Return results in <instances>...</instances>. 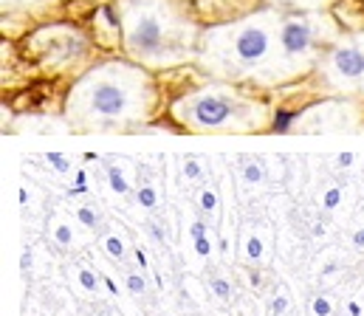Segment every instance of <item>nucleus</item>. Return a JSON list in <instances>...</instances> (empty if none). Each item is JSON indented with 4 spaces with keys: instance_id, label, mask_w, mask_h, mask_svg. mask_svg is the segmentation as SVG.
<instances>
[{
    "instance_id": "23",
    "label": "nucleus",
    "mask_w": 364,
    "mask_h": 316,
    "mask_svg": "<svg viewBox=\"0 0 364 316\" xmlns=\"http://www.w3.org/2000/svg\"><path fill=\"white\" fill-rule=\"evenodd\" d=\"M181 175L186 181H198L200 175H203V164H198L195 158H183L181 164Z\"/></svg>"
},
{
    "instance_id": "17",
    "label": "nucleus",
    "mask_w": 364,
    "mask_h": 316,
    "mask_svg": "<svg viewBox=\"0 0 364 316\" xmlns=\"http://www.w3.org/2000/svg\"><path fill=\"white\" fill-rule=\"evenodd\" d=\"M218 192H215V187H203L200 192H198V209L203 212V214H215L218 212Z\"/></svg>"
},
{
    "instance_id": "11",
    "label": "nucleus",
    "mask_w": 364,
    "mask_h": 316,
    "mask_svg": "<svg viewBox=\"0 0 364 316\" xmlns=\"http://www.w3.org/2000/svg\"><path fill=\"white\" fill-rule=\"evenodd\" d=\"M77 223L82 226V229H88V231H102V226H105V214H102V209L96 207V204H80L77 207Z\"/></svg>"
},
{
    "instance_id": "27",
    "label": "nucleus",
    "mask_w": 364,
    "mask_h": 316,
    "mask_svg": "<svg viewBox=\"0 0 364 316\" xmlns=\"http://www.w3.org/2000/svg\"><path fill=\"white\" fill-rule=\"evenodd\" d=\"M189 234H192V240H198V237L209 234V229H206V223H203V220H192V229H189Z\"/></svg>"
},
{
    "instance_id": "14",
    "label": "nucleus",
    "mask_w": 364,
    "mask_h": 316,
    "mask_svg": "<svg viewBox=\"0 0 364 316\" xmlns=\"http://www.w3.org/2000/svg\"><path fill=\"white\" fill-rule=\"evenodd\" d=\"M263 254H266V243H263V237H260L257 231H252V234L246 237L243 257H246V263H260V260H263Z\"/></svg>"
},
{
    "instance_id": "2",
    "label": "nucleus",
    "mask_w": 364,
    "mask_h": 316,
    "mask_svg": "<svg viewBox=\"0 0 364 316\" xmlns=\"http://www.w3.org/2000/svg\"><path fill=\"white\" fill-rule=\"evenodd\" d=\"M282 9L266 6L232 23L200 31L198 65L218 82L272 85Z\"/></svg>"
},
{
    "instance_id": "8",
    "label": "nucleus",
    "mask_w": 364,
    "mask_h": 316,
    "mask_svg": "<svg viewBox=\"0 0 364 316\" xmlns=\"http://www.w3.org/2000/svg\"><path fill=\"white\" fill-rule=\"evenodd\" d=\"M48 237L60 246V249H77L82 240H80V231H77V226H74V220L71 217H65L63 212H54V214H48Z\"/></svg>"
},
{
    "instance_id": "31",
    "label": "nucleus",
    "mask_w": 364,
    "mask_h": 316,
    "mask_svg": "<svg viewBox=\"0 0 364 316\" xmlns=\"http://www.w3.org/2000/svg\"><path fill=\"white\" fill-rule=\"evenodd\" d=\"M353 158H356L353 153H342V156H339V164H342V167H350V161H353Z\"/></svg>"
},
{
    "instance_id": "19",
    "label": "nucleus",
    "mask_w": 364,
    "mask_h": 316,
    "mask_svg": "<svg viewBox=\"0 0 364 316\" xmlns=\"http://www.w3.org/2000/svg\"><path fill=\"white\" fill-rule=\"evenodd\" d=\"M46 161L60 173V175H68V173H74V164H71V158L68 156H63V153H48L46 156Z\"/></svg>"
},
{
    "instance_id": "16",
    "label": "nucleus",
    "mask_w": 364,
    "mask_h": 316,
    "mask_svg": "<svg viewBox=\"0 0 364 316\" xmlns=\"http://www.w3.org/2000/svg\"><path fill=\"white\" fill-rule=\"evenodd\" d=\"M240 175H243V181H246L249 187H257V184H263V178H266V170H263V164H260L257 158H252V161H246V164L240 167Z\"/></svg>"
},
{
    "instance_id": "22",
    "label": "nucleus",
    "mask_w": 364,
    "mask_h": 316,
    "mask_svg": "<svg viewBox=\"0 0 364 316\" xmlns=\"http://www.w3.org/2000/svg\"><path fill=\"white\" fill-rule=\"evenodd\" d=\"M339 204H342V190L333 184V187H328L325 195H322V209L333 212V209H339Z\"/></svg>"
},
{
    "instance_id": "32",
    "label": "nucleus",
    "mask_w": 364,
    "mask_h": 316,
    "mask_svg": "<svg viewBox=\"0 0 364 316\" xmlns=\"http://www.w3.org/2000/svg\"><path fill=\"white\" fill-rule=\"evenodd\" d=\"M311 234H314V237H325V226H322V223H314Z\"/></svg>"
},
{
    "instance_id": "10",
    "label": "nucleus",
    "mask_w": 364,
    "mask_h": 316,
    "mask_svg": "<svg viewBox=\"0 0 364 316\" xmlns=\"http://www.w3.org/2000/svg\"><path fill=\"white\" fill-rule=\"evenodd\" d=\"M266 3L282 11H328L336 0H266Z\"/></svg>"
},
{
    "instance_id": "5",
    "label": "nucleus",
    "mask_w": 364,
    "mask_h": 316,
    "mask_svg": "<svg viewBox=\"0 0 364 316\" xmlns=\"http://www.w3.org/2000/svg\"><path fill=\"white\" fill-rule=\"evenodd\" d=\"M342 37L328 11H282L272 85H288L316 71L322 54Z\"/></svg>"
},
{
    "instance_id": "4",
    "label": "nucleus",
    "mask_w": 364,
    "mask_h": 316,
    "mask_svg": "<svg viewBox=\"0 0 364 316\" xmlns=\"http://www.w3.org/2000/svg\"><path fill=\"white\" fill-rule=\"evenodd\" d=\"M170 113L189 133H260L269 130L272 119L269 102L218 80L183 94Z\"/></svg>"
},
{
    "instance_id": "3",
    "label": "nucleus",
    "mask_w": 364,
    "mask_h": 316,
    "mask_svg": "<svg viewBox=\"0 0 364 316\" xmlns=\"http://www.w3.org/2000/svg\"><path fill=\"white\" fill-rule=\"evenodd\" d=\"M122 48L147 71H167L198 60L200 28L186 0H119Z\"/></svg>"
},
{
    "instance_id": "7",
    "label": "nucleus",
    "mask_w": 364,
    "mask_h": 316,
    "mask_svg": "<svg viewBox=\"0 0 364 316\" xmlns=\"http://www.w3.org/2000/svg\"><path fill=\"white\" fill-rule=\"evenodd\" d=\"M311 116H296L294 119V127L296 130H342V127H350L353 119L348 116H356V107L350 99H336V102H322V105L311 107L308 110Z\"/></svg>"
},
{
    "instance_id": "9",
    "label": "nucleus",
    "mask_w": 364,
    "mask_h": 316,
    "mask_svg": "<svg viewBox=\"0 0 364 316\" xmlns=\"http://www.w3.org/2000/svg\"><path fill=\"white\" fill-rule=\"evenodd\" d=\"M102 249H105V254H107L110 260H116V263H122V260L127 257V240H124V234H122L119 229H105V234H102Z\"/></svg>"
},
{
    "instance_id": "12",
    "label": "nucleus",
    "mask_w": 364,
    "mask_h": 316,
    "mask_svg": "<svg viewBox=\"0 0 364 316\" xmlns=\"http://www.w3.org/2000/svg\"><path fill=\"white\" fill-rule=\"evenodd\" d=\"M71 277L80 283V288L85 291V294H99V277H96V271L88 268V266H74L71 268Z\"/></svg>"
},
{
    "instance_id": "15",
    "label": "nucleus",
    "mask_w": 364,
    "mask_h": 316,
    "mask_svg": "<svg viewBox=\"0 0 364 316\" xmlns=\"http://www.w3.org/2000/svg\"><path fill=\"white\" fill-rule=\"evenodd\" d=\"M136 204L147 212L156 209V207H159V190H156V184H150V181L139 184V190H136Z\"/></svg>"
},
{
    "instance_id": "24",
    "label": "nucleus",
    "mask_w": 364,
    "mask_h": 316,
    "mask_svg": "<svg viewBox=\"0 0 364 316\" xmlns=\"http://www.w3.org/2000/svg\"><path fill=\"white\" fill-rule=\"evenodd\" d=\"M285 311H288V294L279 291V294L272 300V305H269V316H282Z\"/></svg>"
},
{
    "instance_id": "18",
    "label": "nucleus",
    "mask_w": 364,
    "mask_h": 316,
    "mask_svg": "<svg viewBox=\"0 0 364 316\" xmlns=\"http://www.w3.org/2000/svg\"><path fill=\"white\" fill-rule=\"evenodd\" d=\"M124 285H127V291H130L133 297H144V291H147V280H144V274H139V271H130V274L124 277Z\"/></svg>"
},
{
    "instance_id": "30",
    "label": "nucleus",
    "mask_w": 364,
    "mask_h": 316,
    "mask_svg": "<svg viewBox=\"0 0 364 316\" xmlns=\"http://www.w3.org/2000/svg\"><path fill=\"white\" fill-rule=\"evenodd\" d=\"M353 246H356V249H364V226L359 231H353Z\"/></svg>"
},
{
    "instance_id": "25",
    "label": "nucleus",
    "mask_w": 364,
    "mask_h": 316,
    "mask_svg": "<svg viewBox=\"0 0 364 316\" xmlns=\"http://www.w3.org/2000/svg\"><path fill=\"white\" fill-rule=\"evenodd\" d=\"M195 243V254L198 257H209L212 254V240H209V234H203V237H198V240H192Z\"/></svg>"
},
{
    "instance_id": "33",
    "label": "nucleus",
    "mask_w": 364,
    "mask_h": 316,
    "mask_svg": "<svg viewBox=\"0 0 364 316\" xmlns=\"http://www.w3.org/2000/svg\"><path fill=\"white\" fill-rule=\"evenodd\" d=\"M249 283H252L255 288H260V283H263V280H260V274H257V271H252V277H249Z\"/></svg>"
},
{
    "instance_id": "6",
    "label": "nucleus",
    "mask_w": 364,
    "mask_h": 316,
    "mask_svg": "<svg viewBox=\"0 0 364 316\" xmlns=\"http://www.w3.org/2000/svg\"><path fill=\"white\" fill-rule=\"evenodd\" d=\"M319 88L339 99H364V31L342 34L316 65Z\"/></svg>"
},
{
    "instance_id": "28",
    "label": "nucleus",
    "mask_w": 364,
    "mask_h": 316,
    "mask_svg": "<svg viewBox=\"0 0 364 316\" xmlns=\"http://www.w3.org/2000/svg\"><path fill=\"white\" fill-rule=\"evenodd\" d=\"M150 231H153V237H156L159 243H167V231H164L161 223H150Z\"/></svg>"
},
{
    "instance_id": "1",
    "label": "nucleus",
    "mask_w": 364,
    "mask_h": 316,
    "mask_svg": "<svg viewBox=\"0 0 364 316\" xmlns=\"http://www.w3.org/2000/svg\"><path fill=\"white\" fill-rule=\"evenodd\" d=\"M156 107V82L130 60H107L82 74L68 99L65 119L77 130H127L147 121Z\"/></svg>"
},
{
    "instance_id": "34",
    "label": "nucleus",
    "mask_w": 364,
    "mask_h": 316,
    "mask_svg": "<svg viewBox=\"0 0 364 316\" xmlns=\"http://www.w3.org/2000/svg\"><path fill=\"white\" fill-rule=\"evenodd\" d=\"M110 316H116V314H110Z\"/></svg>"
},
{
    "instance_id": "35",
    "label": "nucleus",
    "mask_w": 364,
    "mask_h": 316,
    "mask_svg": "<svg viewBox=\"0 0 364 316\" xmlns=\"http://www.w3.org/2000/svg\"><path fill=\"white\" fill-rule=\"evenodd\" d=\"M362 226H364V223H362Z\"/></svg>"
},
{
    "instance_id": "20",
    "label": "nucleus",
    "mask_w": 364,
    "mask_h": 316,
    "mask_svg": "<svg viewBox=\"0 0 364 316\" xmlns=\"http://www.w3.org/2000/svg\"><path fill=\"white\" fill-rule=\"evenodd\" d=\"M311 316H333V300L319 294L311 300Z\"/></svg>"
},
{
    "instance_id": "29",
    "label": "nucleus",
    "mask_w": 364,
    "mask_h": 316,
    "mask_svg": "<svg viewBox=\"0 0 364 316\" xmlns=\"http://www.w3.org/2000/svg\"><path fill=\"white\" fill-rule=\"evenodd\" d=\"M136 254V266L141 268V271H147V257H144V251H133Z\"/></svg>"
},
{
    "instance_id": "26",
    "label": "nucleus",
    "mask_w": 364,
    "mask_h": 316,
    "mask_svg": "<svg viewBox=\"0 0 364 316\" xmlns=\"http://www.w3.org/2000/svg\"><path fill=\"white\" fill-rule=\"evenodd\" d=\"M37 0H3V11H20L26 6H34Z\"/></svg>"
},
{
    "instance_id": "21",
    "label": "nucleus",
    "mask_w": 364,
    "mask_h": 316,
    "mask_svg": "<svg viewBox=\"0 0 364 316\" xmlns=\"http://www.w3.org/2000/svg\"><path fill=\"white\" fill-rule=\"evenodd\" d=\"M209 291H212L218 300H223V303L232 300V285H229L223 277H212V280H209Z\"/></svg>"
},
{
    "instance_id": "13",
    "label": "nucleus",
    "mask_w": 364,
    "mask_h": 316,
    "mask_svg": "<svg viewBox=\"0 0 364 316\" xmlns=\"http://www.w3.org/2000/svg\"><path fill=\"white\" fill-rule=\"evenodd\" d=\"M107 184L116 195H130V181H127L124 170L116 167V164H107Z\"/></svg>"
}]
</instances>
